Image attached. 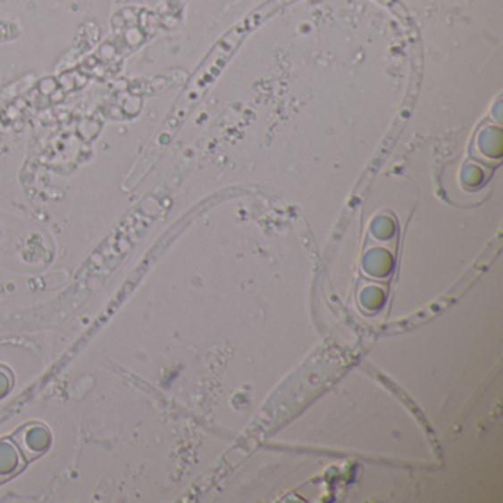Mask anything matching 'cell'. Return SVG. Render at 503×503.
Here are the masks:
<instances>
[{
	"instance_id": "cell-3",
	"label": "cell",
	"mask_w": 503,
	"mask_h": 503,
	"mask_svg": "<svg viewBox=\"0 0 503 503\" xmlns=\"http://www.w3.org/2000/svg\"><path fill=\"white\" fill-rule=\"evenodd\" d=\"M13 385V373L4 366H0V398H4L11 391Z\"/></svg>"
},
{
	"instance_id": "cell-1",
	"label": "cell",
	"mask_w": 503,
	"mask_h": 503,
	"mask_svg": "<svg viewBox=\"0 0 503 503\" xmlns=\"http://www.w3.org/2000/svg\"><path fill=\"white\" fill-rule=\"evenodd\" d=\"M13 440L21 450L26 461H33L34 457L46 452L51 444V432L40 423H30L20 428L13 437Z\"/></svg>"
},
{
	"instance_id": "cell-2",
	"label": "cell",
	"mask_w": 503,
	"mask_h": 503,
	"mask_svg": "<svg viewBox=\"0 0 503 503\" xmlns=\"http://www.w3.org/2000/svg\"><path fill=\"white\" fill-rule=\"evenodd\" d=\"M26 466V459L17 444L4 439L0 441V482H6Z\"/></svg>"
}]
</instances>
